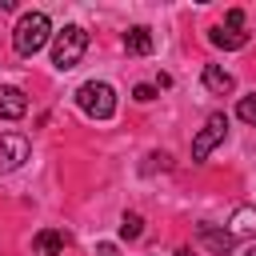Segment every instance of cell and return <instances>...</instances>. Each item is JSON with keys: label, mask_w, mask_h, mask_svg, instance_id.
Listing matches in <instances>:
<instances>
[{"label": "cell", "mask_w": 256, "mask_h": 256, "mask_svg": "<svg viewBox=\"0 0 256 256\" xmlns=\"http://www.w3.org/2000/svg\"><path fill=\"white\" fill-rule=\"evenodd\" d=\"M48 32H52V24H48L44 12H24L20 24H16V32H12V44H16L20 56H36L48 44Z\"/></svg>", "instance_id": "6da1fadb"}, {"label": "cell", "mask_w": 256, "mask_h": 256, "mask_svg": "<svg viewBox=\"0 0 256 256\" xmlns=\"http://www.w3.org/2000/svg\"><path fill=\"white\" fill-rule=\"evenodd\" d=\"M84 52H88V32H84L80 24H68L64 32H56V40H52V64H56L60 72L76 68V64L84 60Z\"/></svg>", "instance_id": "7a4b0ae2"}, {"label": "cell", "mask_w": 256, "mask_h": 256, "mask_svg": "<svg viewBox=\"0 0 256 256\" xmlns=\"http://www.w3.org/2000/svg\"><path fill=\"white\" fill-rule=\"evenodd\" d=\"M76 104H80L84 116L108 120V116L116 112V92H112V84H104V80H88V84L76 88Z\"/></svg>", "instance_id": "3957f363"}, {"label": "cell", "mask_w": 256, "mask_h": 256, "mask_svg": "<svg viewBox=\"0 0 256 256\" xmlns=\"http://www.w3.org/2000/svg\"><path fill=\"white\" fill-rule=\"evenodd\" d=\"M208 40H212L216 48H224V52L244 48V44H248V32H244V12H240V8H228L224 24H216V28L208 32Z\"/></svg>", "instance_id": "277c9868"}, {"label": "cell", "mask_w": 256, "mask_h": 256, "mask_svg": "<svg viewBox=\"0 0 256 256\" xmlns=\"http://www.w3.org/2000/svg\"><path fill=\"white\" fill-rule=\"evenodd\" d=\"M224 136H228V116L224 112H212L204 120V128L196 132V140H192V160H208V152L216 144H224Z\"/></svg>", "instance_id": "5b68a950"}, {"label": "cell", "mask_w": 256, "mask_h": 256, "mask_svg": "<svg viewBox=\"0 0 256 256\" xmlns=\"http://www.w3.org/2000/svg\"><path fill=\"white\" fill-rule=\"evenodd\" d=\"M196 240H200L208 252H216V256H228L232 244H236V236L224 232V228H216V224H196Z\"/></svg>", "instance_id": "8992f818"}, {"label": "cell", "mask_w": 256, "mask_h": 256, "mask_svg": "<svg viewBox=\"0 0 256 256\" xmlns=\"http://www.w3.org/2000/svg\"><path fill=\"white\" fill-rule=\"evenodd\" d=\"M20 160H28V140L16 132H4L0 136V172H12Z\"/></svg>", "instance_id": "52a82bcc"}, {"label": "cell", "mask_w": 256, "mask_h": 256, "mask_svg": "<svg viewBox=\"0 0 256 256\" xmlns=\"http://www.w3.org/2000/svg\"><path fill=\"white\" fill-rule=\"evenodd\" d=\"M28 112V96L12 84H0V120H20Z\"/></svg>", "instance_id": "ba28073f"}, {"label": "cell", "mask_w": 256, "mask_h": 256, "mask_svg": "<svg viewBox=\"0 0 256 256\" xmlns=\"http://www.w3.org/2000/svg\"><path fill=\"white\" fill-rule=\"evenodd\" d=\"M64 244H68V236H64L60 228H44V232L32 236V252H36V256H60Z\"/></svg>", "instance_id": "9c48e42d"}, {"label": "cell", "mask_w": 256, "mask_h": 256, "mask_svg": "<svg viewBox=\"0 0 256 256\" xmlns=\"http://www.w3.org/2000/svg\"><path fill=\"white\" fill-rule=\"evenodd\" d=\"M200 80H204V88H208V92H216V96H224V92H232V88H236L232 72H224L220 64H204V76H200Z\"/></svg>", "instance_id": "30bf717a"}, {"label": "cell", "mask_w": 256, "mask_h": 256, "mask_svg": "<svg viewBox=\"0 0 256 256\" xmlns=\"http://www.w3.org/2000/svg\"><path fill=\"white\" fill-rule=\"evenodd\" d=\"M124 48H128L132 56H148V52H152V32H148L144 24L128 28V32H124Z\"/></svg>", "instance_id": "8fae6325"}, {"label": "cell", "mask_w": 256, "mask_h": 256, "mask_svg": "<svg viewBox=\"0 0 256 256\" xmlns=\"http://www.w3.org/2000/svg\"><path fill=\"white\" fill-rule=\"evenodd\" d=\"M232 236H252L256 232V204H244V208H236L232 212V228H228Z\"/></svg>", "instance_id": "7c38bea8"}, {"label": "cell", "mask_w": 256, "mask_h": 256, "mask_svg": "<svg viewBox=\"0 0 256 256\" xmlns=\"http://www.w3.org/2000/svg\"><path fill=\"white\" fill-rule=\"evenodd\" d=\"M120 236H124V240H140V236H144V220H140L136 212H124V220H120Z\"/></svg>", "instance_id": "4fadbf2b"}, {"label": "cell", "mask_w": 256, "mask_h": 256, "mask_svg": "<svg viewBox=\"0 0 256 256\" xmlns=\"http://www.w3.org/2000/svg\"><path fill=\"white\" fill-rule=\"evenodd\" d=\"M236 116H240L244 124H256V92L240 96V104H236Z\"/></svg>", "instance_id": "5bb4252c"}, {"label": "cell", "mask_w": 256, "mask_h": 256, "mask_svg": "<svg viewBox=\"0 0 256 256\" xmlns=\"http://www.w3.org/2000/svg\"><path fill=\"white\" fill-rule=\"evenodd\" d=\"M132 96H136L140 104H148V100H156V88H152V84H136V88H132Z\"/></svg>", "instance_id": "9a60e30c"}, {"label": "cell", "mask_w": 256, "mask_h": 256, "mask_svg": "<svg viewBox=\"0 0 256 256\" xmlns=\"http://www.w3.org/2000/svg\"><path fill=\"white\" fill-rule=\"evenodd\" d=\"M96 256H120L116 244H96Z\"/></svg>", "instance_id": "2e32d148"}, {"label": "cell", "mask_w": 256, "mask_h": 256, "mask_svg": "<svg viewBox=\"0 0 256 256\" xmlns=\"http://www.w3.org/2000/svg\"><path fill=\"white\" fill-rule=\"evenodd\" d=\"M176 256H192V252H188V248H180V252H176Z\"/></svg>", "instance_id": "e0dca14e"}, {"label": "cell", "mask_w": 256, "mask_h": 256, "mask_svg": "<svg viewBox=\"0 0 256 256\" xmlns=\"http://www.w3.org/2000/svg\"><path fill=\"white\" fill-rule=\"evenodd\" d=\"M248 256H256V244H252V248H248Z\"/></svg>", "instance_id": "ac0fdd59"}]
</instances>
